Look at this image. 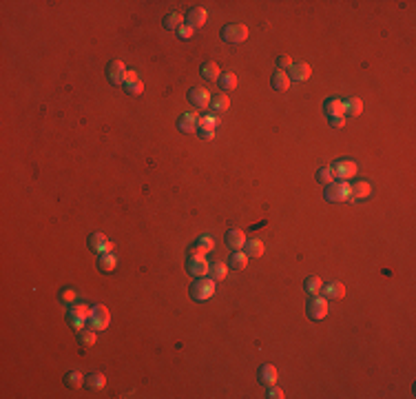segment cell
I'll return each instance as SVG.
<instances>
[{
  "instance_id": "cell-1",
  "label": "cell",
  "mask_w": 416,
  "mask_h": 399,
  "mask_svg": "<svg viewBox=\"0 0 416 399\" xmlns=\"http://www.w3.org/2000/svg\"><path fill=\"white\" fill-rule=\"evenodd\" d=\"M215 279H211L208 275L204 277H197V282L191 286V297L195 299V302H206V299H211L215 295Z\"/></svg>"
},
{
  "instance_id": "cell-2",
  "label": "cell",
  "mask_w": 416,
  "mask_h": 399,
  "mask_svg": "<svg viewBox=\"0 0 416 399\" xmlns=\"http://www.w3.org/2000/svg\"><path fill=\"white\" fill-rule=\"evenodd\" d=\"M89 317H91V306L86 304H73L69 308V322L76 330H82L89 324Z\"/></svg>"
},
{
  "instance_id": "cell-3",
  "label": "cell",
  "mask_w": 416,
  "mask_h": 399,
  "mask_svg": "<svg viewBox=\"0 0 416 399\" xmlns=\"http://www.w3.org/2000/svg\"><path fill=\"white\" fill-rule=\"evenodd\" d=\"M221 38L230 45H241L248 40V27L246 25H239V23H233V25H226L221 29Z\"/></svg>"
},
{
  "instance_id": "cell-4",
  "label": "cell",
  "mask_w": 416,
  "mask_h": 399,
  "mask_svg": "<svg viewBox=\"0 0 416 399\" xmlns=\"http://www.w3.org/2000/svg\"><path fill=\"white\" fill-rule=\"evenodd\" d=\"M109 324H111V313L106 306L102 304H98V306H93L91 308V317H89V326L93 330H104V328H109Z\"/></svg>"
},
{
  "instance_id": "cell-5",
  "label": "cell",
  "mask_w": 416,
  "mask_h": 399,
  "mask_svg": "<svg viewBox=\"0 0 416 399\" xmlns=\"http://www.w3.org/2000/svg\"><path fill=\"white\" fill-rule=\"evenodd\" d=\"M326 199L328 202H345V199H350V184L348 182L326 184Z\"/></svg>"
},
{
  "instance_id": "cell-6",
  "label": "cell",
  "mask_w": 416,
  "mask_h": 399,
  "mask_svg": "<svg viewBox=\"0 0 416 399\" xmlns=\"http://www.w3.org/2000/svg\"><path fill=\"white\" fill-rule=\"evenodd\" d=\"M213 246H215L213 237L208 235V233H204V235H199L195 242L189 246V257H206V253L213 251Z\"/></svg>"
},
{
  "instance_id": "cell-7",
  "label": "cell",
  "mask_w": 416,
  "mask_h": 399,
  "mask_svg": "<svg viewBox=\"0 0 416 399\" xmlns=\"http://www.w3.org/2000/svg\"><path fill=\"white\" fill-rule=\"evenodd\" d=\"M306 311H308V317L310 319H323L328 315V299L319 297V295H312L310 299H308Z\"/></svg>"
},
{
  "instance_id": "cell-8",
  "label": "cell",
  "mask_w": 416,
  "mask_h": 399,
  "mask_svg": "<svg viewBox=\"0 0 416 399\" xmlns=\"http://www.w3.org/2000/svg\"><path fill=\"white\" fill-rule=\"evenodd\" d=\"M332 171H334V178L337 180H350V178L357 175L359 166L354 160H339V162L332 166Z\"/></svg>"
},
{
  "instance_id": "cell-9",
  "label": "cell",
  "mask_w": 416,
  "mask_h": 399,
  "mask_svg": "<svg viewBox=\"0 0 416 399\" xmlns=\"http://www.w3.org/2000/svg\"><path fill=\"white\" fill-rule=\"evenodd\" d=\"M211 91L204 89V86H193V89L189 91V102L193 106H197V109H206L208 104H211Z\"/></svg>"
},
{
  "instance_id": "cell-10",
  "label": "cell",
  "mask_w": 416,
  "mask_h": 399,
  "mask_svg": "<svg viewBox=\"0 0 416 399\" xmlns=\"http://www.w3.org/2000/svg\"><path fill=\"white\" fill-rule=\"evenodd\" d=\"M310 73H312V69H310V64L308 62H292V66L288 69V78H290V82L294 80V82H306L308 78H310Z\"/></svg>"
},
{
  "instance_id": "cell-11",
  "label": "cell",
  "mask_w": 416,
  "mask_h": 399,
  "mask_svg": "<svg viewBox=\"0 0 416 399\" xmlns=\"http://www.w3.org/2000/svg\"><path fill=\"white\" fill-rule=\"evenodd\" d=\"M106 76H109V80L113 84H124L126 66H124L122 60H113V62H109V66H106Z\"/></svg>"
},
{
  "instance_id": "cell-12",
  "label": "cell",
  "mask_w": 416,
  "mask_h": 399,
  "mask_svg": "<svg viewBox=\"0 0 416 399\" xmlns=\"http://www.w3.org/2000/svg\"><path fill=\"white\" fill-rule=\"evenodd\" d=\"M124 89L131 93V96H140L144 91V82L140 78L137 71H126V78H124Z\"/></svg>"
},
{
  "instance_id": "cell-13",
  "label": "cell",
  "mask_w": 416,
  "mask_h": 399,
  "mask_svg": "<svg viewBox=\"0 0 416 399\" xmlns=\"http://www.w3.org/2000/svg\"><path fill=\"white\" fill-rule=\"evenodd\" d=\"M206 20H208L206 9H202V7H193L189 11V16H186V25H189L191 29H199V27L206 25Z\"/></svg>"
},
{
  "instance_id": "cell-14",
  "label": "cell",
  "mask_w": 416,
  "mask_h": 399,
  "mask_svg": "<svg viewBox=\"0 0 416 399\" xmlns=\"http://www.w3.org/2000/svg\"><path fill=\"white\" fill-rule=\"evenodd\" d=\"M197 126H199V116H197L195 111H189V113H184V116L177 120V129L182 131V133H191V131H197Z\"/></svg>"
},
{
  "instance_id": "cell-15",
  "label": "cell",
  "mask_w": 416,
  "mask_h": 399,
  "mask_svg": "<svg viewBox=\"0 0 416 399\" xmlns=\"http://www.w3.org/2000/svg\"><path fill=\"white\" fill-rule=\"evenodd\" d=\"M208 266L211 264L206 262V257H189V262H186V269H189V273L195 277L208 275Z\"/></svg>"
},
{
  "instance_id": "cell-16",
  "label": "cell",
  "mask_w": 416,
  "mask_h": 399,
  "mask_svg": "<svg viewBox=\"0 0 416 399\" xmlns=\"http://www.w3.org/2000/svg\"><path fill=\"white\" fill-rule=\"evenodd\" d=\"M370 193H372V186L367 180H359V182L350 184V197L352 199H365V197H370Z\"/></svg>"
},
{
  "instance_id": "cell-17",
  "label": "cell",
  "mask_w": 416,
  "mask_h": 399,
  "mask_svg": "<svg viewBox=\"0 0 416 399\" xmlns=\"http://www.w3.org/2000/svg\"><path fill=\"white\" fill-rule=\"evenodd\" d=\"M226 244L230 246V249H235V251L244 249V244H246V235H244V231H239V229H230V231L226 233Z\"/></svg>"
},
{
  "instance_id": "cell-18",
  "label": "cell",
  "mask_w": 416,
  "mask_h": 399,
  "mask_svg": "<svg viewBox=\"0 0 416 399\" xmlns=\"http://www.w3.org/2000/svg\"><path fill=\"white\" fill-rule=\"evenodd\" d=\"M321 293L326 295V299H341L345 295V286L341 282H330V284H326L323 289H321Z\"/></svg>"
},
{
  "instance_id": "cell-19",
  "label": "cell",
  "mask_w": 416,
  "mask_h": 399,
  "mask_svg": "<svg viewBox=\"0 0 416 399\" xmlns=\"http://www.w3.org/2000/svg\"><path fill=\"white\" fill-rule=\"evenodd\" d=\"M270 84H272L274 91H288V86H290V78H288V71L277 69V71L272 73Z\"/></svg>"
},
{
  "instance_id": "cell-20",
  "label": "cell",
  "mask_w": 416,
  "mask_h": 399,
  "mask_svg": "<svg viewBox=\"0 0 416 399\" xmlns=\"http://www.w3.org/2000/svg\"><path fill=\"white\" fill-rule=\"evenodd\" d=\"M323 111H326L328 118H332V116H343V100H339V98H328L326 102H323Z\"/></svg>"
},
{
  "instance_id": "cell-21",
  "label": "cell",
  "mask_w": 416,
  "mask_h": 399,
  "mask_svg": "<svg viewBox=\"0 0 416 399\" xmlns=\"http://www.w3.org/2000/svg\"><path fill=\"white\" fill-rule=\"evenodd\" d=\"M84 386L91 390H102L106 386V377L102 372H89V375L84 377Z\"/></svg>"
},
{
  "instance_id": "cell-22",
  "label": "cell",
  "mask_w": 416,
  "mask_h": 399,
  "mask_svg": "<svg viewBox=\"0 0 416 399\" xmlns=\"http://www.w3.org/2000/svg\"><path fill=\"white\" fill-rule=\"evenodd\" d=\"M361 111H363V102H361L359 98H350V100H345L343 102V116L348 118H357L361 116Z\"/></svg>"
},
{
  "instance_id": "cell-23",
  "label": "cell",
  "mask_w": 416,
  "mask_h": 399,
  "mask_svg": "<svg viewBox=\"0 0 416 399\" xmlns=\"http://www.w3.org/2000/svg\"><path fill=\"white\" fill-rule=\"evenodd\" d=\"M115 264H118L115 253H100L98 266H100V269H102L104 273H113V271H115Z\"/></svg>"
},
{
  "instance_id": "cell-24",
  "label": "cell",
  "mask_w": 416,
  "mask_h": 399,
  "mask_svg": "<svg viewBox=\"0 0 416 399\" xmlns=\"http://www.w3.org/2000/svg\"><path fill=\"white\" fill-rule=\"evenodd\" d=\"M259 382L266 384V386L274 384V382H277V368H274L272 364H264L259 368Z\"/></svg>"
},
{
  "instance_id": "cell-25",
  "label": "cell",
  "mask_w": 416,
  "mask_h": 399,
  "mask_svg": "<svg viewBox=\"0 0 416 399\" xmlns=\"http://www.w3.org/2000/svg\"><path fill=\"white\" fill-rule=\"evenodd\" d=\"M246 255L248 257H261L264 255V251H266V246H264V242L261 239H246Z\"/></svg>"
},
{
  "instance_id": "cell-26",
  "label": "cell",
  "mask_w": 416,
  "mask_h": 399,
  "mask_svg": "<svg viewBox=\"0 0 416 399\" xmlns=\"http://www.w3.org/2000/svg\"><path fill=\"white\" fill-rule=\"evenodd\" d=\"M217 84H219V89L221 91H233L235 86H237V76H235L233 71H226V73H221V76L217 78Z\"/></svg>"
},
{
  "instance_id": "cell-27",
  "label": "cell",
  "mask_w": 416,
  "mask_h": 399,
  "mask_svg": "<svg viewBox=\"0 0 416 399\" xmlns=\"http://www.w3.org/2000/svg\"><path fill=\"white\" fill-rule=\"evenodd\" d=\"M228 106H230V100H228L226 93H217V96L211 98V109L215 113H224L228 111Z\"/></svg>"
},
{
  "instance_id": "cell-28",
  "label": "cell",
  "mask_w": 416,
  "mask_h": 399,
  "mask_svg": "<svg viewBox=\"0 0 416 399\" xmlns=\"http://www.w3.org/2000/svg\"><path fill=\"white\" fill-rule=\"evenodd\" d=\"M304 289H306V293H308L310 297H312V295H319L321 289H323V282H321L317 275H308L306 282H304Z\"/></svg>"
},
{
  "instance_id": "cell-29",
  "label": "cell",
  "mask_w": 416,
  "mask_h": 399,
  "mask_svg": "<svg viewBox=\"0 0 416 399\" xmlns=\"http://www.w3.org/2000/svg\"><path fill=\"white\" fill-rule=\"evenodd\" d=\"M84 377H86V375H82L80 370H69V372L64 375V384L69 386V388L76 390V388H80V386H84Z\"/></svg>"
},
{
  "instance_id": "cell-30",
  "label": "cell",
  "mask_w": 416,
  "mask_h": 399,
  "mask_svg": "<svg viewBox=\"0 0 416 399\" xmlns=\"http://www.w3.org/2000/svg\"><path fill=\"white\" fill-rule=\"evenodd\" d=\"M228 271H226V264L224 262H213L211 266H208V277L215 279V282H219V279H226Z\"/></svg>"
},
{
  "instance_id": "cell-31",
  "label": "cell",
  "mask_w": 416,
  "mask_h": 399,
  "mask_svg": "<svg viewBox=\"0 0 416 399\" xmlns=\"http://www.w3.org/2000/svg\"><path fill=\"white\" fill-rule=\"evenodd\" d=\"M184 25V18H182V13H177V11H171V13H166L164 16V27L166 29H173V31H177L179 27Z\"/></svg>"
},
{
  "instance_id": "cell-32",
  "label": "cell",
  "mask_w": 416,
  "mask_h": 399,
  "mask_svg": "<svg viewBox=\"0 0 416 399\" xmlns=\"http://www.w3.org/2000/svg\"><path fill=\"white\" fill-rule=\"evenodd\" d=\"M228 266H230L233 271H244L248 266V255L246 253H233L230 259H228Z\"/></svg>"
},
{
  "instance_id": "cell-33",
  "label": "cell",
  "mask_w": 416,
  "mask_h": 399,
  "mask_svg": "<svg viewBox=\"0 0 416 399\" xmlns=\"http://www.w3.org/2000/svg\"><path fill=\"white\" fill-rule=\"evenodd\" d=\"M106 237L102 235V233H93V235L89 237V249L91 251H96V253H104V249H106Z\"/></svg>"
},
{
  "instance_id": "cell-34",
  "label": "cell",
  "mask_w": 416,
  "mask_h": 399,
  "mask_svg": "<svg viewBox=\"0 0 416 399\" xmlns=\"http://www.w3.org/2000/svg\"><path fill=\"white\" fill-rule=\"evenodd\" d=\"M219 76H221V71H219L217 62H204V64H202V78H206V80H217Z\"/></svg>"
},
{
  "instance_id": "cell-35",
  "label": "cell",
  "mask_w": 416,
  "mask_h": 399,
  "mask_svg": "<svg viewBox=\"0 0 416 399\" xmlns=\"http://www.w3.org/2000/svg\"><path fill=\"white\" fill-rule=\"evenodd\" d=\"M96 332H98V330H93L91 326H89V328H86V326H84L82 330H78L80 344H82V346H93V344H96Z\"/></svg>"
},
{
  "instance_id": "cell-36",
  "label": "cell",
  "mask_w": 416,
  "mask_h": 399,
  "mask_svg": "<svg viewBox=\"0 0 416 399\" xmlns=\"http://www.w3.org/2000/svg\"><path fill=\"white\" fill-rule=\"evenodd\" d=\"M317 180L319 182H323V184H330V182H334V171H332V166H319L317 169Z\"/></svg>"
},
{
  "instance_id": "cell-37",
  "label": "cell",
  "mask_w": 416,
  "mask_h": 399,
  "mask_svg": "<svg viewBox=\"0 0 416 399\" xmlns=\"http://www.w3.org/2000/svg\"><path fill=\"white\" fill-rule=\"evenodd\" d=\"M197 136L202 138V140H213V138H215V126H208V124H202V122H199V126H197Z\"/></svg>"
},
{
  "instance_id": "cell-38",
  "label": "cell",
  "mask_w": 416,
  "mask_h": 399,
  "mask_svg": "<svg viewBox=\"0 0 416 399\" xmlns=\"http://www.w3.org/2000/svg\"><path fill=\"white\" fill-rule=\"evenodd\" d=\"M266 397H268V399H284L286 395H284V390H281V388H277L274 384H270V388H268Z\"/></svg>"
},
{
  "instance_id": "cell-39",
  "label": "cell",
  "mask_w": 416,
  "mask_h": 399,
  "mask_svg": "<svg viewBox=\"0 0 416 399\" xmlns=\"http://www.w3.org/2000/svg\"><path fill=\"white\" fill-rule=\"evenodd\" d=\"M277 66H279L281 71L290 69V66H292V58H290V56H279V58H277Z\"/></svg>"
},
{
  "instance_id": "cell-40",
  "label": "cell",
  "mask_w": 416,
  "mask_h": 399,
  "mask_svg": "<svg viewBox=\"0 0 416 399\" xmlns=\"http://www.w3.org/2000/svg\"><path fill=\"white\" fill-rule=\"evenodd\" d=\"M177 33H179V38H191L193 36V33H195V29H191V27L189 25H182V27H179V29H177Z\"/></svg>"
},
{
  "instance_id": "cell-41",
  "label": "cell",
  "mask_w": 416,
  "mask_h": 399,
  "mask_svg": "<svg viewBox=\"0 0 416 399\" xmlns=\"http://www.w3.org/2000/svg\"><path fill=\"white\" fill-rule=\"evenodd\" d=\"M343 124H345V116H332L330 118V126H334V129H341Z\"/></svg>"
},
{
  "instance_id": "cell-42",
  "label": "cell",
  "mask_w": 416,
  "mask_h": 399,
  "mask_svg": "<svg viewBox=\"0 0 416 399\" xmlns=\"http://www.w3.org/2000/svg\"><path fill=\"white\" fill-rule=\"evenodd\" d=\"M60 299L69 304V302H73V299H76V293H73L71 289H69V291H62V293H60Z\"/></svg>"
},
{
  "instance_id": "cell-43",
  "label": "cell",
  "mask_w": 416,
  "mask_h": 399,
  "mask_svg": "<svg viewBox=\"0 0 416 399\" xmlns=\"http://www.w3.org/2000/svg\"><path fill=\"white\" fill-rule=\"evenodd\" d=\"M199 122H202V124H208V126H217V124H219V120L215 118V116H204V118H199Z\"/></svg>"
}]
</instances>
